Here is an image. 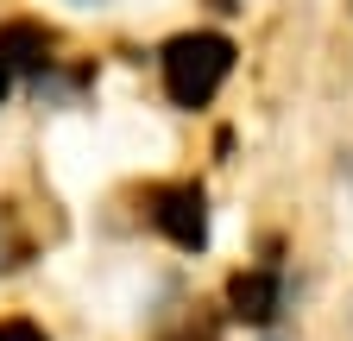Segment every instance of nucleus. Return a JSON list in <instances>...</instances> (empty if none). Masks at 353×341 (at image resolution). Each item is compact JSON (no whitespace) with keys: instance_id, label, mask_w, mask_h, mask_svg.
<instances>
[{"instance_id":"obj_4","label":"nucleus","mask_w":353,"mask_h":341,"mask_svg":"<svg viewBox=\"0 0 353 341\" xmlns=\"http://www.w3.org/2000/svg\"><path fill=\"white\" fill-rule=\"evenodd\" d=\"M51 51H57V38L44 32L38 19H7V26H0V57H7V70L19 82H44V76H51L57 70Z\"/></svg>"},{"instance_id":"obj_2","label":"nucleus","mask_w":353,"mask_h":341,"mask_svg":"<svg viewBox=\"0 0 353 341\" xmlns=\"http://www.w3.org/2000/svg\"><path fill=\"white\" fill-rule=\"evenodd\" d=\"M145 222L158 240H170L176 253H208L214 240V208H208V190L196 177H170V184H152L145 190Z\"/></svg>"},{"instance_id":"obj_6","label":"nucleus","mask_w":353,"mask_h":341,"mask_svg":"<svg viewBox=\"0 0 353 341\" xmlns=\"http://www.w3.org/2000/svg\"><path fill=\"white\" fill-rule=\"evenodd\" d=\"M0 341H51L38 316H0Z\"/></svg>"},{"instance_id":"obj_1","label":"nucleus","mask_w":353,"mask_h":341,"mask_svg":"<svg viewBox=\"0 0 353 341\" xmlns=\"http://www.w3.org/2000/svg\"><path fill=\"white\" fill-rule=\"evenodd\" d=\"M234 64H240V45H234L228 32L196 26V32L164 38V45H158V82H164V101L183 108V114L214 108V95L228 89V76H234Z\"/></svg>"},{"instance_id":"obj_8","label":"nucleus","mask_w":353,"mask_h":341,"mask_svg":"<svg viewBox=\"0 0 353 341\" xmlns=\"http://www.w3.org/2000/svg\"><path fill=\"white\" fill-rule=\"evenodd\" d=\"M70 7H108V0H70Z\"/></svg>"},{"instance_id":"obj_7","label":"nucleus","mask_w":353,"mask_h":341,"mask_svg":"<svg viewBox=\"0 0 353 341\" xmlns=\"http://www.w3.org/2000/svg\"><path fill=\"white\" fill-rule=\"evenodd\" d=\"M13 89H19V76L7 70V57H0V108H7V101H13Z\"/></svg>"},{"instance_id":"obj_5","label":"nucleus","mask_w":353,"mask_h":341,"mask_svg":"<svg viewBox=\"0 0 353 341\" xmlns=\"http://www.w3.org/2000/svg\"><path fill=\"white\" fill-rule=\"evenodd\" d=\"M158 341H221V322H214V316H196V310H190L183 322H176V329H164Z\"/></svg>"},{"instance_id":"obj_3","label":"nucleus","mask_w":353,"mask_h":341,"mask_svg":"<svg viewBox=\"0 0 353 341\" xmlns=\"http://www.w3.org/2000/svg\"><path fill=\"white\" fill-rule=\"evenodd\" d=\"M221 310H228V322H240V329H272L290 310V284H284L278 266H240V272H228Z\"/></svg>"}]
</instances>
